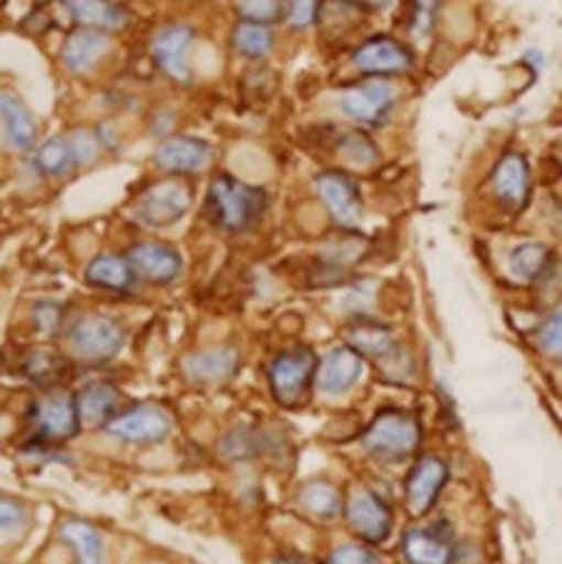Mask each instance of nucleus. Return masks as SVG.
Here are the masks:
<instances>
[{
	"instance_id": "nucleus-1",
	"label": "nucleus",
	"mask_w": 562,
	"mask_h": 564,
	"mask_svg": "<svg viewBox=\"0 0 562 564\" xmlns=\"http://www.w3.org/2000/svg\"><path fill=\"white\" fill-rule=\"evenodd\" d=\"M269 196L234 176H216L206 191L204 212L216 229L229 234L251 231L267 214Z\"/></svg>"
},
{
	"instance_id": "nucleus-2",
	"label": "nucleus",
	"mask_w": 562,
	"mask_h": 564,
	"mask_svg": "<svg viewBox=\"0 0 562 564\" xmlns=\"http://www.w3.org/2000/svg\"><path fill=\"white\" fill-rule=\"evenodd\" d=\"M420 424H417L412 414L402 412V409H385V412H379L367 426L365 436H361L365 447L382 459L410 457L420 447Z\"/></svg>"
},
{
	"instance_id": "nucleus-3",
	"label": "nucleus",
	"mask_w": 562,
	"mask_h": 564,
	"mask_svg": "<svg viewBox=\"0 0 562 564\" xmlns=\"http://www.w3.org/2000/svg\"><path fill=\"white\" fill-rule=\"evenodd\" d=\"M123 326L111 316L90 314L78 318L68 332L71 351L86 361H108L123 347Z\"/></svg>"
},
{
	"instance_id": "nucleus-4",
	"label": "nucleus",
	"mask_w": 562,
	"mask_h": 564,
	"mask_svg": "<svg viewBox=\"0 0 562 564\" xmlns=\"http://www.w3.org/2000/svg\"><path fill=\"white\" fill-rule=\"evenodd\" d=\"M192 208V191L179 178H166L151 184L136 202V216L139 221L153 229H163L181 221Z\"/></svg>"
},
{
	"instance_id": "nucleus-5",
	"label": "nucleus",
	"mask_w": 562,
	"mask_h": 564,
	"mask_svg": "<svg viewBox=\"0 0 562 564\" xmlns=\"http://www.w3.org/2000/svg\"><path fill=\"white\" fill-rule=\"evenodd\" d=\"M316 375V359L310 349L294 347L274 357L269 367V387L274 391L277 402L292 406L310 387Z\"/></svg>"
},
{
	"instance_id": "nucleus-6",
	"label": "nucleus",
	"mask_w": 562,
	"mask_h": 564,
	"mask_svg": "<svg viewBox=\"0 0 562 564\" xmlns=\"http://www.w3.org/2000/svg\"><path fill=\"white\" fill-rule=\"evenodd\" d=\"M106 434L123 444H159L171 432V420L159 406L143 404L114 416L106 426Z\"/></svg>"
},
{
	"instance_id": "nucleus-7",
	"label": "nucleus",
	"mask_w": 562,
	"mask_h": 564,
	"mask_svg": "<svg viewBox=\"0 0 562 564\" xmlns=\"http://www.w3.org/2000/svg\"><path fill=\"white\" fill-rule=\"evenodd\" d=\"M126 261L133 271L136 279L149 281V284H171L181 276L184 261H181L179 251H174L166 243L156 241H141L126 251Z\"/></svg>"
},
{
	"instance_id": "nucleus-8",
	"label": "nucleus",
	"mask_w": 562,
	"mask_h": 564,
	"mask_svg": "<svg viewBox=\"0 0 562 564\" xmlns=\"http://www.w3.org/2000/svg\"><path fill=\"white\" fill-rule=\"evenodd\" d=\"M212 159V143L194 139V135H174V139L161 141L159 149L153 151V166L166 174H202Z\"/></svg>"
},
{
	"instance_id": "nucleus-9",
	"label": "nucleus",
	"mask_w": 562,
	"mask_h": 564,
	"mask_svg": "<svg viewBox=\"0 0 562 564\" xmlns=\"http://www.w3.org/2000/svg\"><path fill=\"white\" fill-rule=\"evenodd\" d=\"M314 188L326 206V212L332 214L339 226L352 229V226L359 224L361 196L357 184L347 174H342V171H324V174L316 176Z\"/></svg>"
},
{
	"instance_id": "nucleus-10",
	"label": "nucleus",
	"mask_w": 562,
	"mask_h": 564,
	"mask_svg": "<svg viewBox=\"0 0 562 564\" xmlns=\"http://www.w3.org/2000/svg\"><path fill=\"white\" fill-rule=\"evenodd\" d=\"M355 68L367 73V76H400V73L412 70V53L404 48L400 41L387 39V35H375L359 45L352 56Z\"/></svg>"
},
{
	"instance_id": "nucleus-11",
	"label": "nucleus",
	"mask_w": 562,
	"mask_h": 564,
	"mask_svg": "<svg viewBox=\"0 0 562 564\" xmlns=\"http://www.w3.org/2000/svg\"><path fill=\"white\" fill-rule=\"evenodd\" d=\"M31 416L35 432H39V440L45 442L68 440L80 426L76 399L61 394V391H53V394L43 397L41 402H35Z\"/></svg>"
},
{
	"instance_id": "nucleus-12",
	"label": "nucleus",
	"mask_w": 562,
	"mask_h": 564,
	"mask_svg": "<svg viewBox=\"0 0 562 564\" xmlns=\"http://www.w3.org/2000/svg\"><path fill=\"white\" fill-rule=\"evenodd\" d=\"M194 45V31L188 25L171 23L156 33L151 43V56L163 76L174 84H188V48Z\"/></svg>"
},
{
	"instance_id": "nucleus-13",
	"label": "nucleus",
	"mask_w": 562,
	"mask_h": 564,
	"mask_svg": "<svg viewBox=\"0 0 562 564\" xmlns=\"http://www.w3.org/2000/svg\"><path fill=\"white\" fill-rule=\"evenodd\" d=\"M395 104V90L385 80H367V84L352 86L344 90L339 98L342 111L347 113L352 121L377 126L382 123L389 108Z\"/></svg>"
},
{
	"instance_id": "nucleus-14",
	"label": "nucleus",
	"mask_w": 562,
	"mask_h": 564,
	"mask_svg": "<svg viewBox=\"0 0 562 564\" xmlns=\"http://www.w3.org/2000/svg\"><path fill=\"white\" fill-rule=\"evenodd\" d=\"M186 379L198 387H214L231 379L239 369V351L234 347H212L194 351L181 361Z\"/></svg>"
},
{
	"instance_id": "nucleus-15",
	"label": "nucleus",
	"mask_w": 562,
	"mask_h": 564,
	"mask_svg": "<svg viewBox=\"0 0 562 564\" xmlns=\"http://www.w3.org/2000/svg\"><path fill=\"white\" fill-rule=\"evenodd\" d=\"M347 522L361 540L377 544L392 530V512L375 492H357L347 505Z\"/></svg>"
},
{
	"instance_id": "nucleus-16",
	"label": "nucleus",
	"mask_w": 562,
	"mask_h": 564,
	"mask_svg": "<svg viewBox=\"0 0 562 564\" xmlns=\"http://www.w3.org/2000/svg\"><path fill=\"white\" fill-rule=\"evenodd\" d=\"M361 377V357L352 347L332 349L326 357L316 364V389L322 394L337 397L352 389Z\"/></svg>"
},
{
	"instance_id": "nucleus-17",
	"label": "nucleus",
	"mask_w": 562,
	"mask_h": 564,
	"mask_svg": "<svg viewBox=\"0 0 562 564\" xmlns=\"http://www.w3.org/2000/svg\"><path fill=\"white\" fill-rule=\"evenodd\" d=\"M447 479V467L437 457H424L414 464V469L407 477V507L412 514H424L434 505L440 489Z\"/></svg>"
},
{
	"instance_id": "nucleus-18",
	"label": "nucleus",
	"mask_w": 562,
	"mask_h": 564,
	"mask_svg": "<svg viewBox=\"0 0 562 564\" xmlns=\"http://www.w3.org/2000/svg\"><path fill=\"white\" fill-rule=\"evenodd\" d=\"M108 48H111V39L106 33L80 29L63 41L61 63L68 73H88L104 61Z\"/></svg>"
},
{
	"instance_id": "nucleus-19",
	"label": "nucleus",
	"mask_w": 562,
	"mask_h": 564,
	"mask_svg": "<svg viewBox=\"0 0 562 564\" xmlns=\"http://www.w3.org/2000/svg\"><path fill=\"white\" fill-rule=\"evenodd\" d=\"M63 8H66L71 21L90 31L116 33L129 25V15L114 0H63Z\"/></svg>"
},
{
	"instance_id": "nucleus-20",
	"label": "nucleus",
	"mask_w": 562,
	"mask_h": 564,
	"mask_svg": "<svg viewBox=\"0 0 562 564\" xmlns=\"http://www.w3.org/2000/svg\"><path fill=\"white\" fill-rule=\"evenodd\" d=\"M0 126L3 139L13 151H29L35 141V121L21 98L11 90H0Z\"/></svg>"
},
{
	"instance_id": "nucleus-21",
	"label": "nucleus",
	"mask_w": 562,
	"mask_h": 564,
	"mask_svg": "<svg viewBox=\"0 0 562 564\" xmlns=\"http://www.w3.org/2000/svg\"><path fill=\"white\" fill-rule=\"evenodd\" d=\"M493 188L500 196V202L518 208L525 204L530 194V169L520 153H507L495 166L493 174Z\"/></svg>"
},
{
	"instance_id": "nucleus-22",
	"label": "nucleus",
	"mask_w": 562,
	"mask_h": 564,
	"mask_svg": "<svg viewBox=\"0 0 562 564\" xmlns=\"http://www.w3.org/2000/svg\"><path fill=\"white\" fill-rule=\"evenodd\" d=\"M410 564H455V547L440 530H410L402 540Z\"/></svg>"
},
{
	"instance_id": "nucleus-23",
	"label": "nucleus",
	"mask_w": 562,
	"mask_h": 564,
	"mask_svg": "<svg viewBox=\"0 0 562 564\" xmlns=\"http://www.w3.org/2000/svg\"><path fill=\"white\" fill-rule=\"evenodd\" d=\"M347 339H349V347L355 349L359 357L387 359L389 354L395 351L392 332L382 324L369 322V318H357L355 324H349Z\"/></svg>"
},
{
	"instance_id": "nucleus-24",
	"label": "nucleus",
	"mask_w": 562,
	"mask_h": 564,
	"mask_svg": "<svg viewBox=\"0 0 562 564\" xmlns=\"http://www.w3.org/2000/svg\"><path fill=\"white\" fill-rule=\"evenodd\" d=\"M116 404H119V391L111 384H90L80 391L76 399L80 424L86 426H98L108 424L116 412Z\"/></svg>"
},
{
	"instance_id": "nucleus-25",
	"label": "nucleus",
	"mask_w": 562,
	"mask_h": 564,
	"mask_svg": "<svg viewBox=\"0 0 562 564\" xmlns=\"http://www.w3.org/2000/svg\"><path fill=\"white\" fill-rule=\"evenodd\" d=\"M133 271L129 261L114 253H101L88 263L86 281L90 286L106 289V291H129L133 286Z\"/></svg>"
},
{
	"instance_id": "nucleus-26",
	"label": "nucleus",
	"mask_w": 562,
	"mask_h": 564,
	"mask_svg": "<svg viewBox=\"0 0 562 564\" xmlns=\"http://www.w3.org/2000/svg\"><path fill=\"white\" fill-rule=\"evenodd\" d=\"M61 536L76 554V564H104V540L96 527L80 520L61 524Z\"/></svg>"
},
{
	"instance_id": "nucleus-27",
	"label": "nucleus",
	"mask_w": 562,
	"mask_h": 564,
	"mask_svg": "<svg viewBox=\"0 0 562 564\" xmlns=\"http://www.w3.org/2000/svg\"><path fill=\"white\" fill-rule=\"evenodd\" d=\"M234 51L244 58H264L274 48V39H271V31L261 23L241 21L231 35Z\"/></svg>"
},
{
	"instance_id": "nucleus-28",
	"label": "nucleus",
	"mask_w": 562,
	"mask_h": 564,
	"mask_svg": "<svg viewBox=\"0 0 562 564\" xmlns=\"http://www.w3.org/2000/svg\"><path fill=\"white\" fill-rule=\"evenodd\" d=\"M299 505L306 512L314 517H322V520H329V517H337L342 509V495L339 489L329 485V481H312L302 489L299 495Z\"/></svg>"
},
{
	"instance_id": "nucleus-29",
	"label": "nucleus",
	"mask_w": 562,
	"mask_h": 564,
	"mask_svg": "<svg viewBox=\"0 0 562 564\" xmlns=\"http://www.w3.org/2000/svg\"><path fill=\"white\" fill-rule=\"evenodd\" d=\"M550 249L542 243H522L512 251L510 271L520 281H538L550 269Z\"/></svg>"
},
{
	"instance_id": "nucleus-30",
	"label": "nucleus",
	"mask_w": 562,
	"mask_h": 564,
	"mask_svg": "<svg viewBox=\"0 0 562 564\" xmlns=\"http://www.w3.org/2000/svg\"><path fill=\"white\" fill-rule=\"evenodd\" d=\"M35 169L41 171L43 176H66L71 169H76L74 156H71L68 141L66 139H48L39 145L33 156Z\"/></svg>"
},
{
	"instance_id": "nucleus-31",
	"label": "nucleus",
	"mask_w": 562,
	"mask_h": 564,
	"mask_svg": "<svg viewBox=\"0 0 562 564\" xmlns=\"http://www.w3.org/2000/svg\"><path fill=\"white\" fill-rule=\"evenodd\" d=\"M23 371H25V377L33 381V384H41V387L56 384V379L63 371V359L56 351L35 349L23 359Z\"/></svg>"
},
{
	"instance_id": "nucleus-32",
	"label": "nucleus",
	"mask_w": 562,
	"mask_h": 564,
	"mask_svg": "<svg viewBox=\"0 0 562 564\" xmlns=\"http://www.w3.org/2000/svg\"><path fill=\"white\" fill-rule=\"evenodd\" d=\"M29 507L18 502L13 497L0 495V544L21 536L25 532V527H29Z\"/></svg>"
},
{
	"instance_id": "nucleus-33",
	"label": "nucleus",
	"mask_w": 562,
	"mask_h": 564,
	"mask_svg": "<svg viewBox=\"0 0 562 564\" xmlns=\"http://www.w3.org/2000/svg\"><path fill=\"white\" fill-rule=\"evenodd\" d=\"M244 21L267 25L284 13V0H234Z\"/></svg>"
},
{
	"instance_id": "nucleus-34",
	"label": "nucleus",
	"mask_w": 562,
	"mask_h": 564,
	"mask_svg": "<svg viewBox=\"0 0 562 564\" xmlns=\"http://www.w3.org/2000/svg\"><path fill=\"white\" fill-rule=\"evenodd\" d=\"M538 347L552 359H562V308L552 312L538 329Z\"/></svg>"
},
{
	"instance_id": "nucleus-35",
	"label": "nucleus",
	"mask_w": 562,
	"mask_h": 564,
	"mask_svg": "<svg viewBox=\"0 0 562 564\" xmlns=\"http://www.w3.org/2000/svg\"><path fill=\"white\" fill-rule=\"evenodd\" d=\"M31 318L35 332H41L43 336H58L63 322H66V314H63V306L56 302H41L33 306Z\"/></svg>"
},
{
	"instance_id": "nucleus-36",
	"label": "nucleus",
	"mask_w": 562,
	"mask_h": 564,
	"mask_svg": "<svg viewBox=\"0 0 562 564\" xmlns=\"http://www.w3.org/2000/svg\"><path fill=\"white\" fill-rule=\"evenodd\" d=\"M259 447H261L259 436L251 430H234L226 434L221 442V452L229 459H249L251 454H257Z\"/></svg>"
},
{
	"instance_id": "nucleus-37",
	"label": "nucleus",
	"mask_w": 562,
	"mask_h": 564,
	"mask_svg": "<svg viewBox=\"0 0 562 564\" xmlns=\"http://www.w3.org/2000/svg\"><path fill=\"white\" fill-rule=\"evenodd\" d=\"M320 3L322 0H284L287 23L296 31L310 29L316 21V15H320Z\"/></svg>"
},
{
	"instance_id": "nucleus-38",
	"label": "nucleus",
	"mask_w": 562,
	"mask_h": 564,
	"mask_svg": "<svg viewBox=\"0 0 562 564\" xmlns=\"http://www.w3.org/2000/svg\"><path fill=\"white\" fill-rule=\"evenodd\" d=\"M68 149H71V156H74L76 169L78 166H86L96 159L98 153V135L88 129H76L74 133L68 135Z\"/></svg>"
},
{
	"instance_id": "nucleus-39",
	"label": "nucleus",
	"mask_w": 562,
	"mask_h": 564,
	"mask_svg": "<svg viewBox=\"0 0 562 564\" xmlns=\"http://www.w3.org/2000/svg\"><path fill=\"white\" fill-rule=\"evenodd\" d=\"M342 153L357 166H369L377 159L375 145H371L361 133H347L342 141Z\"/></svg>"
},
{
	"instance_id": "nucleus-40",
	"label": "nucleus",
	"mask_w": 562,
	"mask_h": 564,
	"mask_svg": "<svg viewBox=\"0 0 562 564\" xmlns=\"http://www.w3.org/2000/svg\"><path fill=\"white\" fill-rule=\"evenodd\" d=\"M442 0H412V13H410V31L414 35H428L434 15H437Z\"/></svg>"
},
{
	"instance_id": "nucleus-41",
	"label": "nucleus",
	"mask_w": 562,
	"mask_h": 564,
	"mask_svg": "<svg viewBox=\"0 0 562 564\" xmlns=\"http://www.w3.org/2000/svg\"><path fill=\"white\" fill-rule=\"evenodd\" d=\"M326 564H382V560L361 544H342L329 554Z\"/></svg>"
},
{
	"instance_id": "nucleus-42",
	"label": "nucleus",
	"mask_w": 562,
	"mask_h": 564,
	"mask_svg": "<svg viewBox=\"0 0 562 564\" xmlns=\"http://www.w3.org/2000/svg\"><path fill=\"white\" fill-rule=\"evenodd\" d=\"M352 3L359 8H367V11H385L395 3V0H352Z\"/></svg>"
},
{
	"instance_id": "nucleus-43",
	"label": "nucleus",
	"mask_w": 562,
	"mask_h": 564,
	"mask_svg": "<svg viewBox=\"0 0 562 564\" xmlns=\"http://www.w3.org/2000/svg\"><path fill=\"white\" fill-rule=\"evenodd\" d=\"M269 564H302V562H296V560H289V557H279V560L269 562Z\"/></svg>"
}]
</instances>
